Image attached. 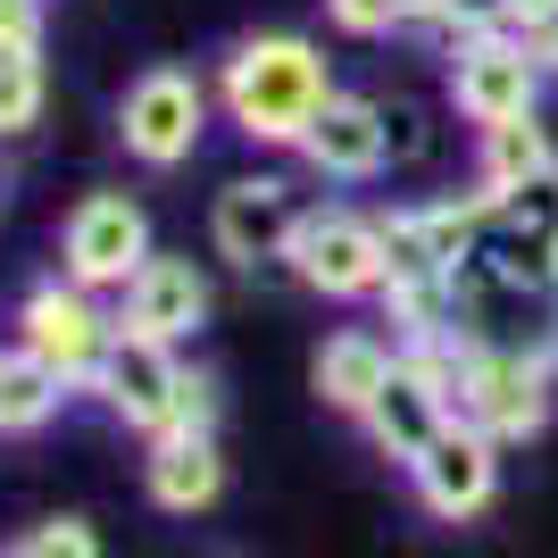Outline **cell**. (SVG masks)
I'll list each match as a JSON object with an SVG mask.
<instances>
[{"label": "cell", "mask_w": 558, "mask_h": 558, "mask_svg": "<svg viewBox=\"0 0 558 558\" xmlns=\"http://www.w3.org/2000/svg\"><path fill=\"white\" fill-rule=\"evenodd\" d=\"M326 100H333V68L308 34H242L217 68V109L233 117V134L276 142V150H301Z\"/></svg>", "instance_id": "cell-1"}, {"label": "cell", "mask_w": 558, "mask_h": 558, "mask_svg": "<svg viewBox=\"0 0 558 558\" xmlns=\"http://www.w3.org/2000/svg\"><path fill=\"white\" fill-rule=\"evenodd\" d=\"M109 342H117V326L93 308V292H84V283H68V276L34 283V292L17 301V350H34L43 367H59V384H68V392H93V384H100Z\"/></svg>", "instance_id": "cell-2"}, {"label": "cell", "mask_w": 558, "mask_h": 558, "mask_svg": "<svg viewBox=\"0 0 558 558\" xmlns=\"http://www.w3.org/2000/svg\"><path fill=\"white\" fill-rule=\"evenodd\" d=\"M150 258V217L125 192H84L59 226V276L84 283V292H125Z\"/></svg>", "instance_id": "cell-3"}, {"label": "cell", "mask_w": 558, "mask_h": 558, "mask_svg": "<svg viewBox=\"0 0 558 558\" xmlns=\"http://www.w3.org/2000/svg\"><path fill=\"white\" fill-rule=\"evenodd\" d=\"M459 417L484 425L492 442H525L550 425V350H509V342H475L466 359V392Z\"/></svg>", "instance_id": "cell-4"}, {"label": "cell", "mask_w": 558, "mask_h": 558, "mask_svg": "<svg viewBox=\"0 0 558 558\" xmlns=\"http://www.w3.org/2000/svg\"><path fill=\"white\" fill-rule=\"evenodd\" d=\"M117 134H125V159L142 167H184L209 134V93L192 68H142L125 84V109H117Z\"/></svg>", "instance_id": "cell-5"}, {"label": "cell", "mask_w": 558, "mask_h": 558, "mask_svg": "<svg viewBox=\"0 0 558 558\" xmlns=\"http://www.w3.org/2000/svg\"><path fill=\"white\" fill-rule=\"evenodd\" d=\"M542 50L534 34H466L459 43V68H450V100H459V117L484 134V125H509V117H534L542 100Z\"/></svg>", "instance_id": "cell-6"}, {"label": "cell", "mask_w": 558, "mask_h": 558, "mask_svg": "<svg viewBox=\"0 0 558 558\" xmlns=\"http://www.w3.org/2000/svg\"><path fill=\"white\" fill-rule=\"evenodd\" d=\"M283 267L326 301H367V292L384 301V226L359 209H308Z\"/></svg>", "instance_id": "cell-7"}, {"label": "cell", "mask_w": 558, "mask_h": 558, "mask_svg": "<svg viewBox=\"0 0 558 558\" xmlns=\"http://www.w3.org/2000/svg\"><path fill=\"white\" fill-rule=\"evenodd\" d=\"M475 267H492L509 292H558V167L517 192H492V233Z\"/></svg>", "instance_id": "cell-8"}, {"label": "cell", "mask_w": 558, "mask_h": 558, "mask_svg": "<svg viewBox=\"0 0 558 558\" xmlns=\"http://www.w3.org/2000/svg\"><path fill=\"white\" fill-rule=\"evenodd\" d=\"M301 192L283 184V175H233L217 192L209 209V242L233 258V267H258V258H283L292 251V233H301Z\"/></svg>", "instance_id": "cell-9"}, {"label": "cell", "mask_w": 558, "mask_h": 558, "mask_svg": "<svg viewBox=\"0 0 558 558\" xmlns=\"http://www.w3.org/2000/svg\"><path fill=\"white\" fill-rule=\"evenodd\" d=\"M175 384H184L175 342H150V333H125V326H117V342H109V359H100V384H93V392L109 400V417H125L134 434L159 442V434H167V409H175Z\"/></svg>", "instance_id": "cell-10"}, {"label": "cell", "mask_w": 558, "mask_h": 558, "mask_svg": "<svg viewBox=\"0 0 558 558\" xmlns=\"http://www.w3.org/2000/svg\"><path fill=\"white\" fill-rule=\"evenodd\" d=\"M409 475H417V500H425L434 517H450V525H459V517H484L492 492H500V442H492L484 425L459 417L442 442L409 466Z\"/></svg>", "instance_id": "cell-11"}, {"label": "cell", "mask_w": 558, "mask_h": 558, "mask_svg": "<svg viewBox=\"0 0 558 558\" xmlns=\"http://www.w3.org/2000/svg\"><path fill=\"white\" fill-rule=\"evenodd\" d=\"M392 117L375 109V100L359 93H333L326 109H317V125L301 134V159L317 167V175H333V184H367V175H384V159H392Z\"/></svg>", "instance_id": "cell-12"}, {"label": "cell", "mask_w": 558, "mask_h": 558, "mask_svg": "<svg viewBox=\"0 0 558 558\" xmlns=\"http://www.w3.org/2000/svg\"><path fill=\"white\" fill-rule=\"evenodd\" d=\"M201 317H209V276L167 251L142 258V276L125 283V308H117V326L150 333V342H184V333H201Z\"/></svg>", "instance_id": "cell-13"}, {"label": "cell", "mask_w": 558, "mask_h": 558, "mask_svg": "<svg viewBox=\"0 0 558 558\" xmlns=\"http://www.w3.org/2000/svg\"><path fill=\"white\" fill-rule=\"evenodd\" d=\"M359 425L375 434V450H384V459L417 466L425 450H434V442L450 434V425H459V409H450V400L434 392V384H425V375L409 367V359H400V367H392V384L375 392V409H367Z\"/></svg>", "instance_id": "cell-14"}, {"label": "cell", "mask_w": 558, "mask_h": 558, "mask_svg": "<svg viewBox=\"0 0 558 558\" xmlns=\"http://www.w3.org/2000/svg\"><path fill=\"white\" fill-rule=\"evenodd\" d=\"M142 492H150L167 517H201L217 492H226L217 434H159V442H150V459H142Z\"/></svg>", "instance_id": "cell-15"}, {"label": "cell", "mask_w": 558, "mask_h": 558, "mask_svg": "<svg viewBox=\"0 0 558 558\" xmlns=\"http://www.w3.org/2000/svg\"><path fill=\"white\" fill-rule=\"evenodd\" d=\"M392 367H400V350L384 342V333L350 326V333H333V342L317 350V392H326V409H342V417H367L375 392L392 384Z\"/></svg>", "instance_id": "cell-16"}, {"label": "cell", "mask_w": 558, "mask_h": 558, "mask_svg": "<svg viewBox=\"0 0 558 558\" xmlns=\"http://www.w3.org/2000/svg\"><path fill=\"white\" fill-rule=\"evenodd\" d=\"M550 167H558V150H550V134H542V117L484 125V150H475L484 192H517V184H534V175H550Z\"/></svg>", "instance_id": "cell-17"}, {"label": "cell", "mask_w": 558, "mask_h": 558, "mask_svg": "<svg viewBox=\"0 0 558 558\" xmlns=\"http://www.w3.org/2000/svg\"><path fill=\"white\" fill-rule=\"evenodd\" d=\"M59 400H68L59 367H43L34 350H0V434H43Z\"/></svg>", "instance_id": "cell-18"}, {"label": "cell", "mask_w": 558, "mask_h": 558, "mask_svg": "<svg viewBox=\"0 0 558 558\" xmlns=\"http://www.w3.org/2000/svg\"><path fill=\"white\" fill-rule=\"evenodd\" d=\"M43 117V43H0V142L34 134Z\"/></svg>", "instance_id": "cell-19"}, {"label": "cell", "mask_w": 558, "mask_h": 558, "mask_svg": "<svg viewBox=\"0 0 558 558\" xmlns=\"http://www.w3.org/2000/svg\"><path fill=\"white\" fill-rule=\"evenodd\" d=\"M9 558H100V542H93L84 517H50V525H34Z\"/></svg>", "instance_id": "cell-20"}, {"label": "cell", "mask_w": 558, "mask_h": 558, "mask_svg": "<svg viewBox=\"0 0 558 558\" xmlns=\"http://www.w3.org/2000/svg\"><path fill=\"white\" fill-rule=\"evenodd\" d=\"M167 434H217V384L209 375H192L175 384V409H167Z\"/></svg>", "instance_id": "cell-21"}, {"label": "cell", "mask_w": 558, "mask_h": 558, "mask_svg": "<svg viewBox=\"0 0 558 558\" xmlns=\"http://www.w3.org/2000/svg\"><path fill=\"white\" fill-rule=\"evenodd\" d=\"M326 17L342 25L350 43H375V34H392V25H400V0H326Z\"/></svg>", "instance_id": "cell-22"}, {"label": "cell", "mask_w": 558, "mask_h": 558, "mask_svg": "<svg viewBox=\"0 0 558 558\" xmlns=\"http://www.w3.org/2000/svg\"><path fill=\"white\" fill-rule=\"evenodd\" d=\"M450 34H459V43H466V34H500V25H517V0H450Z\"/></svg>", "instance_id": "cell-23"}, {"label": "cell", "mask_w": 558, "mask_h": 558, "mask_svg": "<svg viewBox=\"0 0 558 558\" xmlns=\"http://www.w3.org/2000/svg\"><path fill=\"white\" fill-rule=\"evenodd\" d=\"M0 43H43V0H0Z\"/></svg>", "instance_id": "cell-24"}, {"label": "cell", "mask_w": 558, "mask_h": 558, "mask_svg": "<svg viewBox=\"0 0 558 558\" xmlns=\"http://www.w3.org/2000/svg\"><path fill=\"white\" fill-rule=\"evenodd\" d=\"M525 34H534V50H542V68L558 75V9H550V17H542V25H525Z\"/></svg>", "instance_id": "cell-25"}, {"label": "cell", "mask_w": 558, "mask_h": 558, "mask_svg": "<svg viewBox=\"0 0 558 558\" xmlns=\"http://www.w3.org/2000/svg\"><path fill=\"white\" fill-rule=\"evenodd\" d=\"M450 0H400V25H442Z\"/></svg>", "instance_id": "cell-26"}, {"label": "cell", "mask_w": 558, "mask_h": 558, "mask_svg": "<svg viewBox=\"0 0 558 558\" xmlns=\"http://www.w3.org/2000/svg\"><path fill=\"white\" fill-rule=\"evenodd\" d=\"M550 9H558V0H517V25H542Z\"/></svg>", "instance_id": "cell-27"}]
</instances>
